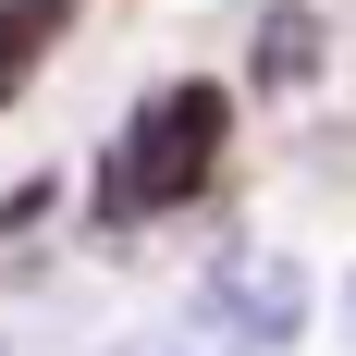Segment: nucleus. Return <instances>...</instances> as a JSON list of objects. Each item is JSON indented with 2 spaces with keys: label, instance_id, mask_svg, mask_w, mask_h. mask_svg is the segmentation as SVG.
I'll return each instance as SVG.
<instances>
[{
  "label": "nucleus",
  "instance_id": "obj_2",
  "mask_svg": "<svg viewBox=\"0 0 356 356\" xmlns=\"http://www.w3.org/2000/svg\"><path fill=\"white\" fill-rule=\"evenodd\" d=\"M295 320H307V283H295V258H270V246L209 258V283H197V332H209V344L258 356V344H295Z\"/></svg>",
  "mask_w": 356,
  "mask_h": 356
},
{
  "label": "nucleus",
  "instance_id": "obj_1",
  "mask_svg": "<svg viewBox=\"0 0 356 356\" xmlns=\"http://www.w3.org/2000/svg\"><path fill=\"white\" fill-rule=\"evenodd\" d=\"M221 136H234V99H221L209 74L147 86V99L123 111V136L99 147V221H160V209H184V197L221 172Z\"/></svg>",
  "mask_w": 356,
  "mask_h": 356
},
{
  "label": "nucleus",
  "instance_id": "obj_3",
  "mask_svg": "<svg viewBox=\"0 0 356 356\" xmlns=\"http://www.w3.org/2000/svg\"><path fill=\"white\" fill-rule=\"evenodd\" d=\"M320 62H332L320 0H270V13H258V86H270V99H307V86H320Z\"/></svg>",
  "mask_w": 356,
  "mask_h": 356
},
{
  "label": "nucleus",
  "instance_id": "obj_4",
  "mask_svg": "<svg viewBox=\"0 0 356 356\" xmlns=\"http://www.w3.org/2000/svg\"><path fill=\"white\" fill-rule=\"evenodd\" d=\"M123 356H234V344H209V332H147V344H123Z\"/></svg>",
  "mask_w": 356,
  "mask_h": 356
},
{
  "label": "nucleus",
  "instance_id": "obj_5",
  "mask_svg": "<svg viewBox=\"0 0 356 356\" xmlns=\"http://www.w3.org/2000/svg\"><path fill=\"white\" fill-rule=\"evenodd\" d=\"M344 344H356V283H344Z\"/></svg>",
  "mask_w": 356,
  "mask_h": 356
}]
</instances>
